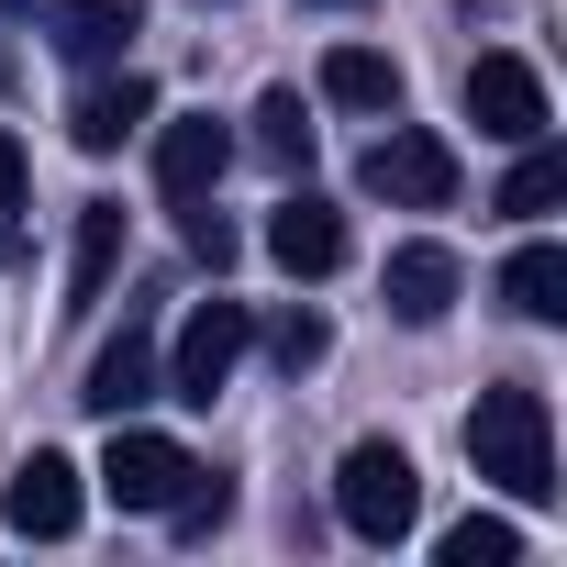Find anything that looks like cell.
Here are the masks:
<instances>
[{
  "label": "cell",
  "mask_w": 567,
  "mask_h": 567,
  "mask_svg": "<svg viewBox=\"0 0 567 567\" xmlns=\"http://www.w3.org/2000/svg\"><path fill=\"white\" fill-rule=\"evenodd\" d=\"M12 12H34V0H12Z\"/></svg>",
  "instance_id": "obj_25"
},
{
  "label": "cell",
  "mask_w": 567,
  "mask_h": 567,
  "mask_svg": "<svg viewBox=\"0 0 567 567\" xmlns=\"http://www.w3.org/2000/svg\"><path fill=\"white\" fill-rule=\"evenodd\" d=\"M267 256L290 267V278H334V267H346V212L312 200V189H290V200L267 212Z\"/></svg>",
  "instance_id": "obj_8"
},
{
  "label": "cell",
  "mask_w": 567,
  "mask_h": 567,
  "mask_svg": "<svg viewBox=\"0 0 567 567\" xmlns=\"http://www.w3.org/2000/svg\"><path fill=\"white\" fill-rule=\"evenodd\" d=\"M45 34L56 56H123L145 34V0H45Z\"/></svg>",
  "instance_id": "obj_13"
},
{
  "label": "cell",
  "mask_w": 567,
  "mask_h": 567,
  "mask_svg": "<svg viewBox=\"0 0 567 567\" xmlns=\"http://www.w3.org/2000/svg\"><path fill=\"white\" fill-rule=\"evenodd\" d=\"M467 467H478L501 501H523V512L556 501V423H545V390H534V379L478 390V412H467Z\"/></svg>",
  "instance_id": "obj_1"
},
{
  "label": "cell",
  "mask_w": 567,
  "mask_h": 567,
  "mask_svg": "<svg viewBox=\"0 0 567 567\" xmlns=\"http://www.w3.org/2000/svg\"><path fill=\"white\" fill-rule=\"evenodd\" d=\"M245 346H256V312H245V301H189V323H178V357H167L156 379H167L178 401H212V390L234 379V357H245Z\"/></svg>",
  "instance_id": "obj_5"
},
{
  "label": "cell",
  "mask_w": 567,
  "mask_h": 567,
  "mask_svg": "<svg viewBox=\"0 0 567 567\" xmlns=\"http://www.w3.org/2000/svg\"><path fill=\"white\" fill-rule=\"evenodd\" d=\"M0 523H12V534H34V545L79 534V467H68L56 445H34L12 478H0Z\"/></svg>",
  "instance_id": "obj_6"
},
{
  "label": "cell",
  "mask_w": 567,
  "mask_h": 567,
  "mask_svg": "<svg viewBox=\"0 0 567 567\" xmlns=\"http://www.w3.org/2000/svg\"><path fill=\"white\" fill-rule=\"evenodd\" d=\"M167 523H178L189 545H200V534H223V523H234V478H223V467H189V489L167 501Z\"/></svg>",
  "instance_id": "obj_20"
},
{
  "label": "cell",
  "mask_w": 567,
  "mask_h": 567,
  "mask_svg": "<svg viewBox=\"0 0 567 567\" xmlns=\"http://www.w3.org/2000/svg\"><path fill=\"white\" fill-rule=\"evenodd\" d=\"M256 156H267V167H312V112H301V90H267V101H256Z\"/></svg>",
  "instance_id": "obj_19"
},
{
  "label": "cell",
  "mask_w": 567,
  "mask_h": 567,
  "mask_svg": "<svg viewBox=\"0 0 567 567\" xmlns=\"http://www.w3.org/2000/svg\"><path fill=\"white\" fill-rule=\"evenodd\" d=\"M323 101H334V112H401V56L334 45V56H323Z\"/></svg>",
  "instance_id": "obj_15"
},
{
  "label": "cell",
  "mask_w": 567,
  "mask_h": 567,
  "mask_svg": "<svg viewBox=\"0 0 567 567\" xmlns=\"http://www.w3.org/2000/svg\"><path fill=\"white\" fill-rule=\"evenodd\" d=\"M323 346H334V334H323V312H278V323H267V357L290 368V379H301V368H323Z\"/></svg>",
  "instance_id": "obj_21"
},
{
  "label": "cell",
  "mask_w": 567,
  "mask_h": 567,
  "mask_svg": "<svg viewBox=\"0 0 567 567\" xmlns=\"http://www.w3.org/2000/svg\"><path fill=\"white\" fill-rule=\"evenodd\" d=\"M501 301H512L523 323H567V245H512Z\"/></svg>",
  "instance_id": "obj_16"
},
{
  "label": "cell",
  "mask_w": 567,
  "mask_h": 567,
  "mask_svg": "<svg viewBox=\"0 0 567 567\" xmlns=\"http://www.w3.org/2000/svg\"><path fill=\"white\" fill-rule=\"evenodd\" d=\"M178 223H189V256H200V267L223 278V267H234V223H223L212 200H178Z\"/></svg>",
  "instance_id": "obj_22"
},
{
  "label": "cell",
  "mask_w": 567,
  "mask_h": 567,
  "mask_svg": "<svg viewBox=\"0 0 567 567\" xmlns=\"http://www.w3.org/2000/svg\"><path fill=\"white\" fill-rule=\"evenodd\" d=\"M12 200H23V145L0 134V212H12Z\"/></svg>",
  "instance_id": "obj_23"
},
{
  "label": "cell",
  "mask_w": 567,
  "mask_h": 567,
  "mask_svg": "<svg viewBox=\"0 0 567 567\" xmlns=\"http://www.w3.org/2000/svg\"><path fill=\"white\" fill-rule=\"evenodd\" d=\"M467 123L489 134V145H534L556 112H545V79H534V56H512V45H489L478 68H467Z\"/></svg>",
  "instance_id": "obj_4"
},
{
  "label": "cell",
  "mask_w": 567,
  "mask_h": 567,
  "mask_svg": "<svg viewBox=\"0 0 567 567\" xmlns=\"http://www.w3.org/2000/svg\"><path fill=\"white\" fill-rule=\"evenodd\" d=\"M79 401H90L101 423H123L134 401H156V346H145V323H123V334L90 357V390H79Z\"/></svg>",
  "instance_id": "obj_12"
},
{
  "label": "cell",
  "mask_w": 567,
  "mask_h": 567,
  "mask_svg": "<svg viewBox=\"0 0 567 567\" xmlns=\"http://www.w3.org/2000/svg\"><path fill=\"white\" fill-rule=\"evenodd\" d=\"M379 290H390L401 323H445V312H456V256H445V245H390V278H379Z\"/></svg>",
  "instance_id": "obj_14"
},
{
  "label": "cell",
  "mask_w": 567,
  "mask_h": 567,
  "mask_svg": "<svg viewBox=\"0 0 567 567\" xmlns=\"http://www.w3.org/2000/svg\"><path fill=\"white\" fill-rule=\"evenodd\" d=\"M0 79H12V56H0Z\"/></svg>",
  "instance_id": "obj_24"
},
{
  "label": "cell",
  "mask_w": 567,
  "mask_h": 567,
  "mask_svg": "<svg viewBox=\"0 0 567 567\" xmlns=\"http://www.w3.org/2000/svg\"><path fill=\"white\" fill-rule=\"evenodd\" d=\"M112 267H123V200H90V212H79V245H68V301H56L68 323H79V312H101Z\"/></svg>",
  "instance_id": "obj_11"
},
{
  "label": "cell",
  "mask_w": 567,
  "mask_h": 567,
  "mask_svg": "<svg viewBox=\"0 0 567 567\" xmlns=\"http://www.w3.org/2000/svg\"><path fill=\"white\" fill-rule=\"evenodd\" d=\"M145 123H156V90L123 68V79L79 90V112H68V145H79V156H123V134H145Z\"/></svg>",
  "instance_id": "obj_9"
},
{
  "label": "cell",
  "mask_w": 567,
  "mask_h": 567,
  "mask_svg": "<svg viewBox=\"0 0 567 567\" xmlns=\"http://www.w3.org/2000/svg\"><path fill=\"white\" fill-rule=\"evenodd\" d=\"M357 189L390 200V212H445V200H456V145L423 134V123H390V134L357 156Z\"/></svg>",
  "instance_id": "obj_3"
},
{
  "label": "cell",
  "mask_w": 567,
  "mask_h": 567,
  "mask_svg": "<svg viewBox=\"0 0 567 567\" xmlns=\"http://www.w3.org/2000/svg\"><path fill=\"white\" fill-rule=\"evenodd\" d=\"M434 556H445V567H512V556H523V523L467 512V523H445V534H434Z\"/></svg>",
  "instance_id": "obj_18"
},
{
  "label": "cell",
  "mask_w": 567,
  "mask_h": 567,
  "mask_svg": "<svg viewBox=\"0 0 567 567\" xmlns=\"http://www.w3.org/2000/svg\"><path fill=\"white\" fill-rule=\"evenodd\" d=\"M556 200H567V145H556V134H534V145L512 156V178H501V200H489V212H512V223H545Z\"/></svg>",
  "instance_id": "obj_17"
},
{
  "label": "cell",
  "mask_w": 567,
  "mask_h": 567,
  "mask_svg": "<svg viewBox=\"0 0 567 567\" xmlns=\"http://www.w3.org/2000/svg\"><path fill=\"white\" fill-rule=\"evenodd\" d=\"M223 167H234V134H223L212 112H189V123L156 134V189H167V200H212Z\"/></svg>",
  "instance_id": "obj_10"
},
{
  "label": "cell",
  "mask_w": 567,
  "mask_h": 567,
  "mask_svg": "<svg viewBox=\"0 0 567 567\" xmlns=\"http://www.w3.org/2000/svg\"><path fill=\"white\" fill-rule=\"evenodd\" d=\"M334 512H346L357 545H401V534L423 523V467L368 434V445H346V467H334Z\"/></svg>",
  "instance_id": "obj_2"
},
{
  "label": "cell",
  "mask_w": 567,
  "mask_h": 567,
  "mask_svg": "<svg viewBox=\"0 0 567 567\" xmlns=\"http://www.w3.org/2000/svg\"><path fill=\"white\" fill-rule=\"evenodd\" d=\"M101 489H112L123 512H167V501L189 489V445H167V434H134V423H112V456H101Z\"/></svg>",
  "instance_id": "obj_7"
}]
</instances>
